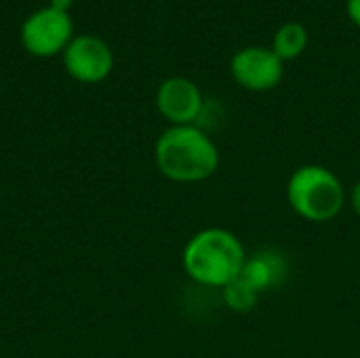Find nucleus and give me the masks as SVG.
<instances>
[{
	"instance_id": "11",
	"label": "nucleus",
	"mask_w": 360,
	"mask_h": 358,
	"mask_svg": "<svg viewBox=\"0 0 360 358\" xmlns=\"http://www.w3.org/2000/svg\"><path fill=\"white\" fill-rule=\"evenodd\" d=\"M346 15L356 27H360V0H346Z\"/></svg>"
},
{
	"instance_id": "10",
	"label": "nucleus",
	"mask_w": 360,
	"mask_h": 358,
	"mask_svg": "<svg viewBox=\"0 0 360 358\" xmlns=\"http://www.w3.org/2000/svg\"><path fill=\"white\" fill-rule=\"evenodd\" d=\"M221 295H224L226 306L230 310H234V312H249V310L255 308V304L259 300V295L249 285H245L240 279H236L228 287H224Z\"/></svg>"
},
{
	"instance_id": "3",
	"label": "nucleus",
	"mask_w": 360,
	"mask_h": 358,
	"mask_svg": "<svg viewBox=\"0 0 360 358\" xmlns=\"http://www.w3.org/2000/svg\"><path fill=\"white\" fill-rule=\"evenodd\" d=\"M348 200L346 188L335 171L325 165H302L287 181V203L291 211L310 222L325 224L335 219Z\"/></svg>"
},
{
	"instance_id": "9",
	"label": "nucleus",
	"mask_w": 360,
	"mask_h": 358,
	"mask_svg": "<svg viewBox=\"0 0 360 358\" xmlns=\"http://www.w3.org/2000/svg\"><path fill=\"white\" fill-rule=\"evenodd\" d=\"M308 42H310V34H308L304 23H300V21H285L274 32L270 49L287 63V61H293V59L302 57L304 51L308 49Z\"/></svg>"
},
{
	"instance_id": "6",
	"label": "nucleus",
	"mask_w": 360,
	"mask_h": 358,
	"mask_svg": "<svg viewBox=\"0 0 360 358\" xmlns=\"http://www.w3.org/2000/svg\"><path fill=\"white\" fill-rule=\"evenodd\" d=\"M63 65L74 80L95 84L110 76L114 68V55L105 40L84 34L70 40L63 51Z\"/></svg>"
},
{
	"instance_id": "5",
	"label": "nucleus",
	"mask_w": 360,
	"mask_h": 358,
	"mask_svg": "<svg viewBox=\"0 0 360 358\" xmlns=\"http://www.w3.org/2000/svg\"><path fill=\"white\" fill-rule=\"evenodd\" d=\"M72 40V19L68 13L53 6H44L30 15L21 27V44L36 57H51Z\"/></svg>"
},
{
	"instance_id": "7",
	"label": "nucleus",
	"mask_w": 360,
	"mask_h": 358,
	"mask_svg": "<svg viewBox=\"0 0 360 358\" xmlns=\"http://www.w3.org/2000/svg\"><path fill=\"white\" fill-rule=\"evenodd\" d=\"M156 108L171 127L196 124L205 110V97L190 78L171 76L156 91Z\"/></svg>"
},
{
	"instance_id": "13",
	"label": "nucleus",
	"mask_w": 360,
	"mask_h": 358,
	"mask_svg": "<svg viewBox=\"0 0 360 358\" xmlns=\"http://www.w3.org/2000/svg\"><path fill=\"white\" fill-rule=\"evenodd\" d=\"M72 2H74V0H51V4H49V6H53V8H57V11L68 13V11H70V6H72Z\"/></svg>"
},
{
	"instance_id": "8",
	"label": "nucleus",
	"mask_w": 360,
	"mask_h": 358,
	"mask_svg": "<svg viewBox=\"0 0 360 358\" xmlns=\"http://www.w3.org/2000/svg\"><path fill=\"white\" fill-rule=\"evenodd\" d=\"M289 274V262L281 251L264 249L253 255H247V262L240 272V281L249 285L259 298L268 291L278 289Z\"/></svg>"
},
{
	"instance_id": "12",
	"label": "nucleus",
	"mask_w": 360,
	"mask_h": 358,
	"mask_svg": "<svg viewBox=\"0 0 360 358\" xmlns=\"http://www.w3.org/2000/svg\"><path fill=\"white\" fill-rule=\"evenodd\" d=\"M348 200H350L352 211L360 217V179L352 186V190H350V194H348Z\"/></svg>"
},
{
	"instance_id": "1",
	"label": "nucleus",
	"mask_w": 360,
	"mask_h": 358,
	"mask_svg": "<svg viewBox=\"0 0 360 358\" xmlns=\"http://www.w3.org/2000/svg\"><path fill=\"white\" fill-rule=\"evenodd\" d=\"M154 160L162 177L175 184H198L219 169V148L198 124L169 127L154 146Z\"/></svg>"
},
{
	"instance_id": "2",
	"label": "nucleus",
	"mask_w": 360,
	"mask_h": 358,
	"mask_svg": "<svg viewBox=\"0 0 360 358\" xmlns=\"http://www.w3.org/2000/svg\"><path fill=\"white\" fill-rule=\"evenodd\" d=\"M245 262L247 249L243 241L219 226L198 230L181 251V266L188 279L211 289H224L236 281Z\"/></svg>"
},
{
	"instance_id": "4",
	"label": "nucleus",
	"mask_w": 360,
	"mask_h": 358,
	"mask_svg": "<svg viewBox=\"0 0 360 358\" xmlns=\"http://www.w3.org/2000/svg\"><path fill=\"white\" fill-rule=\"evenodd\" d=\"M230 74L240 89L251 93H268L283 82L285 61L270 46L249 44L232 55Z\"/></svg>"
}]
</instances>
